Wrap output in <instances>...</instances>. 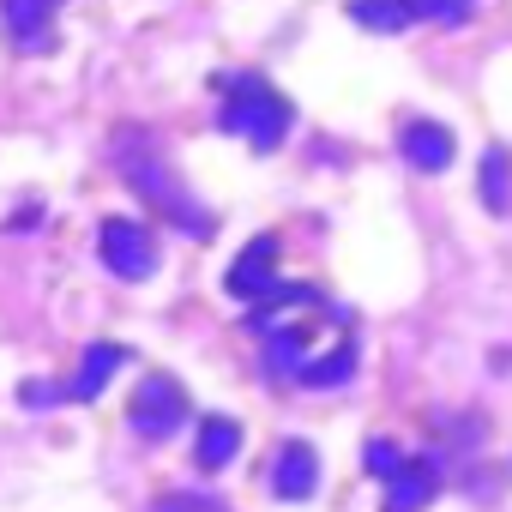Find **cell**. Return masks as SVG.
<instances>
[{"label": "cell", "instance_id": "obj_1", "mask_svg": "<svg viewBox=\"0 0 512 512\" xmlns=\"http://www.w3.org/2000/svg\"><path fill=\"white\" fill-rule=\"evenodd\" d=\"M115 157H121V163H115V169H121V181H127V187H133V193H139L163 223H175V229H181V235H193V241H205V235L217 229V217L187 193V181L175 175V163H169L145 133H121V151H115Z\"/></svg>", "mask_w": 512, "mask_h": 512}, {"label": "cell", "instance_id": "obj_2", "mask_svg": "<svg viewBox=\"0 0 512 512\" xmlns=\"http://www.w3.org/2000/svg\"><path fill=\"white\" fill-rule=\"evenodd\" d=\"M211 85L223 91V109H217V127H223V133L247 139L260 157L290 139L296 109H290V97H284L272 79H260V73H217Z\"/></svg>", "mask_w": 512, "mask_h": 512}, {"label": "cell", "instance_id": "obj_3", "mask_svg": "<svg viewBox=\"0 0 512 512\" xmlns=\"http://www.w3.org/2000/svg\"><path fill=\"white\" fill-rule=\"evenodd\" d=\"M187 416H193V404H187V386L175 374H145L127 398V428L139 440H175V428Z\"/></svg>", "mask_w": 512, "mask_h": 512}, {"label": "cell", "instance_id": "obj_4", "mask_svg": "<svg viewBox=\"0 0 512 512\" xmlns=\"http://www.w3.org/2000/svg\"><path fill=\"white\" fill-rule=\"evenodd\" d=\"M97 253H103V266L127 284H145L157 272V235L139 223V217H109L97 229Z\"/></svg>", "mask_w": 512, "mask_h": 512}, {"label": "cell", "instance_id": "obj_5", "mask_svg": "<svg viewBox=\"0 0 512 512\" xmlns=\"http://www.w3.org/2000/svg\"><path fill=\"white\" fill-rule=\"evenodd\" d=\"M362 31H404L416 19H434V25H464L470 19V0H350L344 7Z\"/></svg>", "mask_w": 512, "mask_h": 512}, {"label": "cell", "instance_id": "obj_6", "mask_svg": "<svg viewBox=\"0 0 512 512\" xmlns=\"http://www.w3.org/2000/svg\"><path fill=\"white\" fill-rule=\"evenodd\" d=\"M223 290L235 302H266L278 290V235H253L241 253H235V266L223 272Z\"/></svg>", "mask_w": 512, "mask_h": 512}, {"label": "cell", "instance_id": "obj_7", "mask_svg": "<svg viewBox=\"0 0 512 512\" xmlns=\"http://www.w3.org/2000/svg\"><path fill=\"white\" fill-rule=\"evenodd\" d=\"M55 7L61 0H0V25H7L13 49L49 55L55 49Z\"/></svg>", "mask_w": 512, "mask_h": 512}, {"label": "cell", "instance_id": "obj_8", "mask_svg": "<svg viewBox=\"0 0 512 512\" xmlns=\"http://www.w3.org/2000/svg\"><path fill=\"white\" fill-rule=\"evenodd\" d=\"M266 482H272V494L278 500H308L314 488H320V452L308 446V440H284L278 446V458H272V470H266Z\"/></svg>", "mask_w": 512, "mask_h": 512}, {"label": "cell", "instance_id": "obj_9", "mask_svg": "<svg viewBox=\"0 0 512 512\" xmlns=\"http://www.w3.org/2000/svg\"><path fill=\"white\" fill-rule=\"evenodd\" d=\"M398 151H404V163H410V169L440 175V169H452L458 139H452V127H440V121L416 115V121H404V127H398Z\"/></svg>", "mask_w": 512, "mask_h": 512}, {"label": "cell", "instance_id": "obj_10", "mask_svg": "<svg viewBox=\"0 0 512 512\" xmlns=\"http://www.w3.org/2000/svg\"><path fill=\"white\" fill-rule=\"evenodd\" d=\"M121 362H127L121 344H85V356H79V368H73V380H67V398H73V404H97L103 386L121 374Z\"/></svg>", "mask_w": 512, "mask_h": 512}, {"label": "cell", "instance_id": "obj_11", "mask_svg": "<svg viewBox=\"0 0 512 512\" xmlns=\"http://www.w3.org/2000/svg\"><path fill=\"white\" fill-rule=\"evenodd\" d=\"M440 488V470L434 458H404V470L386 482V512H422Z\"/></svg>", "mask_w": 512, "mask_h": 512}, {"label": "cell", "instance_id": "obj_12", "mask_svg": "<svg viewBox=\"0 0 512 512\" xmlns=\"http://www.w3.org/2000/svg\"><path fill=\"white\" fill-rule=\"evenodd\" d=\"M308 362H314V356H308V326H278V332L266 338V374H272V380H302Z\"/></svg>", "mask_w": 512, "mask_h": 512}, {"label": "cell", "instance_id": "obj_13", "mask_svg": "<svg viewBox=\"0 0 512 512\" xmlns=\"http://www.w3.org/2000/svg\"><path fill=\"white\" fill-rule=\"evenodd\" d=\"M235 452H241V422L235 416H205L199 422V446H193L199 470H223V464H235Z\"/></svg>", "mask_w": 512, "mask_h": 512}, {"label": "cell", "instance_id": "obj_14", "mask_svg": "<svg viewBox=\"0 0 512 512\" xmlns=\"http://www.w3.org/2000/svg\"><path fill=\"white\" fill-rule=\"evenodd\" d=\"M356 374V344L344 338L338 350H326V356H314L308 368H302V386H344Z\"/></svg>", "mask_w": 512, "mask_h": 512}, {"label": "cell", "instance_id": "obj_15", "mask_svg": "<svg viewBox=\"0 0 512 512\" xmlns=\"http://www.w3.org/2000/svg\"><path fill=\"white\" fill-rule=\"evenodd\" d=\"M506 169H512L506 151H488V157H482V205H488V211H506V205H512V199H506Z\"/></svg>", "mask_w": 512, "mask_h": 512}, {"label": "cell", "instance_id": "obj_16", "mask_svg": "<svg viewBox=\"0 0 512 512\" xmlns=\"http://www.w3.org/2000/svg\"><path fill=\"white\" fill-rule=\"evenodd\" d=\"M362 470L380 476V482H392V476L404 470V452H398L392 440H368V446H362Z\"/></svg>", "mask_w": 512, "mask_h": 512}, {"label": "cell", "instance_id": "obj_17", "mask_svg": "<svg viewBox=\"0 0 512 512\" xmlns=\"http://www.w3.org/2000/svg\"><path fill=\"white\" fill-rule=\"evenodd\" d=\"M151 512H229V506L211 494H163V500H151Z\"/></svg>", "mask_w": 512, "mask_h": 512}, {"label": "cell", "instance_id": "obj_18", "mask_svg": "<svg viewBox=\"0 0 512 512\" xmlns=\"http://www.w3.org/2000/svg\"><path fill=\"white\" fill-rule=\"evenodd\" d=\"M19 398H25V410H49L55 398H67V386H55V380H25Z\"/></svg>", "mask_w": 512, "mask_h": 512}]
</instances>
